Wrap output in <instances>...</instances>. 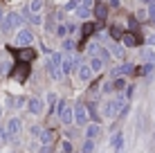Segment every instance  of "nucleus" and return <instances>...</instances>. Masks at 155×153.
<instances>
[{
	"label": "nucleus",
	"mask_w": 155,
	"mask_h": 153,
	"mask_svg": "<svg viewBox=\"0 0 155 153\" xmlns=\"http://www.w3.org/2000/svg\"><path fill=\"white\" fill-rule=\"evenodd\" d=\"M29 20H31V23H34V25H41V23H43L41 14H31V16H29Z\"/></svg>",
	"instance_id": "nucleus-31"
},
{
	"label": "nucleus",
	"mask_w": 155,
	"mask_h": 153,
	"mask_svg": "<svg viewBox=\"0 0 155 153\" xmlns=\"http://www.w3.org/2000/svg\"><path fill=\"white\" fill-rule=\"evenodd\" d=\"M41 133H43L41 126H31V138H41Z\"/></svg>",
	"instance_id": "nucleus-33"
},
{
	"label": "nucleus",
	"mask_w": 155,
	"mask_h": 153,
	"mask_svg": "<svg viewBox=\"0 0 155 153\" xmlns=\"http://www.w3.org/2000/svg\"><path fill=\"white\" fill-rule=\"evenodd\" d=\"M110 5H113V7H119V0H108Z\"/></svg>",
	"instance_id": "nucleus-41"
},
{
	"label": "nucleus",
	"mask_w": 155,
	"mask_h": 153,
	"mask_svg": "<svg viewBox=\"0 0 155 153\" xmlns=\"http://www.w3.org/2000/svg\"><path fill=\"white\" fill-rule=\"evenodd\" d=\"M106 14H108V5L106 2H97L94 5V18L97 20H106Z\"/></svg>",
	"instance_id": "nucleus-16"
},
{
	"label": "nucleus",
	"mask_w": 155,
	"mask_h": 153,
	"mask_svg": "<svg viewBox=\"0 0 155 153\" xmlns=\"http://www.w3.org/2000/svg\"><path fill=\"white\" fill-rule=\"evenodd\" d=\"M20 126H23V122H20L18 117H12V119L7 122V133H9V140L16 138V135L20 133Z\"/></svg>",
	"instance_id": "nucleus-9"
},
{
	"label": "nucleus",
	"mask_w": 155,
	"mask_h": 153,
	"mask_svg": "<svg viewBox=\"0 0 155 153\" xmlns=\"http://www.w3.org/2000/svg\"><path fill=\"white\" fill-rule=\"evenodd\" d=\"M61 149H63V153H72V142H63V144H61Z\"/></svg>",
	"instance_id": "nucleus-32"
},
{
	"label": "nucleus",
	"mask_w": 155,
	"mask_h": 153,
	"mask_svg": "<svg viewBox=\"0 0 155 153\" xmlns=\"http://www.w3.org/2000/svg\"><path fill=\"white\" fill-rule=\"evenodd\" d=\"M99 133H101L99 124H90L88 128H85V140H97V138H99Z\"/></svg>",
	"instance_id": "nucleus-17"
},
{
	"label": "nucleus",
	"mask_w": 155,
	"mask_h": 153,
	"mask_svg": "<svg viewBox=\"0 0 155 153\" xmlns=\"http://www.w3.org/2000/svg\"><path fill=\"white\" fill-rule=\"evenodd\" d=\"M45 29H47V32H54V29H56V23H54V20L50 18V23L45 25Z\"/></svg>",
	"instance_id": "nucleus-35"
},
{
	"label": "nucleus",
	"mask_w": 155,
	"mask_h": 153,
	"mask_svg": "<svg viewBox=\"0 0 155 153\" xmlns=\"http://www.w3.org/2000/svg\"><path fill=\"white\" fill-rule=\"evenodd\" d=\"M135 72H137V75H151V72H153V63H144V65H140Z\"/></svg>",
	"instance_id": "nucleus-21"
},
{
	"label": "nucleus",
	"mask_w": 155,
	"mask_h": 153,
	"mask_svg": "<svg viewBox=\"0 0 155 153\" xmlns=\"http://www.w3.org/2000/svg\"><path fill=\"white\" fill-rule=\"evenodd\" d=\"M58 117H61V122L65 126H70L74 122V108L68 101H61V104H58Z\"/></svg>",
	"instance_id": "nucleus-3"
},
{
	"label": "nucleus",
	"mask_w": 155,
	"mask_h": 153,
	"mask_svg": "<svg viewBox=\"0 0 155 153\" xmlns=\"http://www.w3.org/2000/svg\"><path fill=\"white\" fill-rule=\"evenodd\" d=\"M9 140V133H7V126H2L0 124V144H2V142H7Z\"/></svg>",
	"instance_id": "nucleus-26"
},
{
	"label": "nucleus",
	"mask_w": 155,
	"mask_h": 153,
	"mask_svg": "<svg viewBox=\"0 0 155 153\" xmlns=\"http://www.w3.org/2000/svg\"><path fill=\"white\" fill-rule=\"evenodd\" d=\"M119 113H126V99L121 97H115V99H108L104 104V117L106 119H115Z\"/></svg>",
	"instance_id": "nucleus-1"
},
{
	"label": "nucleus",
	"mask_w": 155,
	"mask_h": 153,
	"mask_svg": "<svg viewBox=\"0 0 155 153\" xmlns=\"http://www.w3.org/2000/svg\"><path fill=\"white\" fill-rule=\"evenodd\" d=\"M92 32H94V25H83V34L85 36H90Z\"/></svg>",
	"instance_id": "nucleus-34"
},
{
	"label": "nucleus",
	"mask_w": 155,
	"mask_h": 153,
	"mask_svg": "<svg viewBox=\"0 0 155 153\" xmlns=\"http://www.w3.org/2000/svg\"><path fill=\"white\" fill-rule=\"evenodd\" d=\"M130 72H135V68H133L130 63H121L119 68H115V70H113V77L119 79V77H124V75H130Z\"/></svg>",
	"instance_id": "nucleus-14"
},
{
	"label": "nucleus",
	"mask_w": 155,
	"mask_h": 153,
	"mask_svg": "<svg viewBox=\"0 0 155 153\" xmlns=\"http://www.w3.org/2000/svg\"><path fill=\"white\" fill-rule=\"evenodd\" d=\"M110 34H113V38H115V41H119L121 36H124V32H121L119 27H113V29H110Z\"/></svg>",
	"instance_id": "nucleus-29"
},
{
	"label": "nucleus",
	"mask_w": 155,
	"mask_h": 153,
	"mask_svg": "<svg viewBox=\"0 0 155 153\" xmlns=\"http://www.w3.org/2000/svg\"><path fill=\"white\" fill-rule=\"evenodd\" d=\"M63 50H65V52H72V50H74V41H72V38H65V41H63Z\"/></svg>",
	"instance_id": "nucleus-28"
},
{
	"label": "nucleus",
	"mask_w": 155,
	"mask_h": 153,
	"mask_svg": "<svg viewBox=\"0 0 155 153\" xmlns=\"http://www.w3.org/2000/svg\"><path fill=\"white\" fill-rule=\"evenodd\" d=\"M61 63H63V54H61V52H54V54L47 59V72H50L52 79H61L63 77Z\"/></svg>",
	"instance_id": "nucleus-2"
},
{
	"label": "nucleus",
	"mask_w": 155,
	"mask_h": 153,
	"mask_svg": "<svg viewBox=\"0 0 155 153\" xmlns=\"http://www.w3.org/2000/svg\"><path fill=\"white\" fill-rule=\"evenodd\" d=\"M124 86H126L124 79H117V81L113 83V90H124Z\"/></svg>",
	"instance_id": "nucleus-30"
},
{
	"label": "nucleus",
	"mask_w": 155,
	"mask_h": 153,
	"mask_svg": "<svg viewBox=\"0 0 155 153\" xmlns=\"http://www.w3.org/2000/svg\"><path fill=\"white\" fill-rule=\"evenodd\" d=\"M52 140H54V131L43 128V133H41V144H43V146H50V144H52Z\"/></svg>",
	"instance_id": "nucleus-18"
},
{
	"label": "nucleus",
	"mask_w": 155,
	"mask_h": 153,
	"mask_svg": "<svg viewBox=\"0 0 155 153\" xmlns=\"http://www.w3.org/2000/svg\"><path fill=\"white\" fill-rule=\"evenodd\" d=\"M94 77L92 68H90V63H81V68H79V79L81 81H90V79Z\"/></svg>",
	"instance_id": "nucleus-13"
},
{
	"label": "nucleus",
	"mask_w": 155,
	"mask_h": 153,
	"mask_svg": "<svg viewBox=\"0 0 155 153\" xmlns=\"http://www.w3.org/2000/svg\"><path fill=\"white\" fill-rule=\"evenodd\" d=\"M23 101H25V99H23V97H18V99L14 101V106H16V108H18V106H23Z\"/></svg>",
	"instance_id": "nucleus-39"
},
{
	"label": "nucleus",
	"mask_w": 155,
	"mask_h": 153,
	"mask_svg": "<svg viewBox=\"0 0 155 153\" xmlns=\"http://www.w3.org/2000/svg\"><path fill=\"white\" fill-rule=\"evenodd\" d=\"M110 144H113V149H115V151H119L121 146H124V133H115V135H113V140H110Z\"/></svg>",
	"instance_id": "nucleus-19"
},
{
	"label": "nucleus",
	"mask_w": 155,
	"mask_h": 153,
	"mask_svg": "<svg viewBox=\"0 0 155 153\" xmlns=\"http://www.w3.org/2000/svg\"><path fill=\"white\" fill-rule=\"evenodd\" d=\"M7 70H9V63H5V61H2V63H0V75H5Z\"/></svg>",
	"instance_id": "nucleus-37"
},
{
	"label": "nucleus",
	"mask_w": 155,
	"mask_h": 153,
	"mask_svg": "<svg viewBox=\"0 0 155 153\" xmlns=\"http://www.w3.org/2000/svg\"><path fill=\"white\" fill-rule=\"evenodd\" d=\"M16 56H18V61L29 63L31 59H36V50L34 47H20V50H16Z\"/></svg>",
	"instance_id": "nucleus-8"
},
{
	"label": "nucleus",
	"mask_w": 155,
	"mask_h": 153,
	"mask_svg": "<svg viewBox=\"0 0 155 153\" xmlns=\"http://www.w3.org/2000/svg\"><path fill=\"white\" fill-rule=\"evenodd\" d=\"M47 106H50V110L54 113V108H56V95H54V92L47 95Z\"/></svg>",
	"instance_id": "nucleus-24"
},
{
	"label": "nucleus",
	"mask_w": 155,
	"mask_h": 153,
	"mask_svg": "<svg viewBox=\"0 0 155 153\" xmlns=\"http://www.w3.org/2000/svg\"><path fill=\"white\" fill-rule=\"evenodd\" d=\"M77 68H81V59H79V56H63V63H61L63 75H70Z\"/></svg>",
	"instance_id": "nucleus-5"
},
{
	"label": "nucleus",
	"mask_w": 155,
	"mask_h": 153,
	"mask_svg": "<svg viewBox=\"0 0 155 153\" xmlns=\"http://www.w3.org/2000/svg\"><path fill=\"white\" fill-rule=\"evenodd\" d=\"M65 27H68V32H70V34H72V32H74V29H77V25H74V23H68V25H65Z\"/></svg>",
	"instance_id": "nucleus-38"
},
{
	"label": "nucleus",
	"mask_w": 155,
	"mask_h": 153,
	"mask_svg": "<svg viewBox=\"0 0 155 153\" xmlns=\"http://www.w3.org/2000/svg\"><path fill=\"white\" fill-rule=\"evenodd\" d=\"M144 2H148V5H155V0H144Z\"/></svg>",
	"instance_id": "nucleus-42"
},
{
	"label": "nucleus",
	"mask_w": 155,
	"mask_h": 153,
	"mask_svg": "<svg viewBox=\"0 0 155 153\" xmlns=\"http://www.w3.org/2000/svg\"><path fill=\"white\" fill-rule=\"evenodd\" d=\"M106 50H108L110 54L115 56V59H124V47H121V45H117V43H110V41H108V43H106Z\"/></svg>",
	"instance_id": "nucleus-15"
},
{
	"label": "nucleus",
	"mask_w": 155,
	"mask_h": 153,
	"mask_svg": "<svg viewBox=\"0 0 155 153\" xmlns=\"http://www.w3.org/2000/svg\"><path fill=\"white\" fill-rule=\"evenodd\" d=\"M56 34H58V36H65V34H68V27H65V25H61V27H56Z\"/></svg>",
	"instance_id": "nucleus-36"
},
{
	"label": "nucleus",
	"mask_w": 155,
	"mask_h": 153,
	"mask_svg": "<svg viewBox=\"0 0 155 153\" xmlns=\"http://www.w3.org/2000/svg\"><path fill=\"white\" fill-rule=\"evenodd\" d=\"M0 23H2V9H0Z\"/></svg>",
	"instance_id": "nucleus-43"
},
{
	"label": "nucleus",
	"mask_w": 155,
	"mask_h": 153,
	"mask_svg": "<svg viewBox=\"0 0 155 153\" xmlns=\"http://www.w3.org/2000/svg\"><path fill=\"white\" fill-rule=\"evenodd\" d=\"M74 124H79V126L88 124V108H85L83 104H77V106H74Z\"/></svg>",
	"instance_id": "nucleus-7"
},
{
	"label": "nucleus",
	"mask_w": 155,
	"mask_h": 153,
	"mask_svg": "<svg viewBox=\"0 0 155 153\" xmlns=\"http://www.w3.org/2000/svg\"><path fill=\"white\" fill-rule=\"evenodd\" d=\"M148 43H151V45H155V34H151V36H148Z\"/></svg>",
	"instance_id": "nucleus-40"
},
{
	"label": "nucleus",
	"mask_w": 155,
	"mask_h": 153,
	"mask_svg": "<svg viewBox=\"0 0 155 153\" xmlns=\"http://www.w3.org/2000/svg\"><path fill=\"white\" fill-rule=\"evenodd\" d=\"M83 153H94V140H85L83 142Z\"/></svg>",
	"instance_id": "nucleus-23"
},
{
	"label": "nucleus",
	"mask_w": 155,
	"mask_h": 153,
	"mask_svg": "<svg viewBox=\"0 0 155 153\" xmlns=\"http://www.w3.org/2000/svg\"><path fill=\"white\" fill-rule=\"evenodd\" d=\"M0 117H2V108H0Z\"/></svg>",
	"instance_id": "nucleus-44"
},
{
	"label": "nucleus",
	"mask_w": 155,
	"mask_h": 153,
	"mask_svg": "<svg viewBox=\"0 0 155 153\" xmlns=\"http://www.w3.org/2000/svg\"><path fill=\"white\" fill-rule=\"evenodd\" d=\"M88 54H90V56H97V54H99V45H97V43H90V45H88Z\"/></svg>",
	"instance_id": "nucleus-27"
},
{
	"label": "nucleus",
	"mask_w": 155,
	"mask_h": 153,
	"mask_svg": "<svg viewBox=\"0 0 155 153\" xmlns=\"http://www.w3.org/2000/svg\"><path fill=\"white\" fill-rule=\"evenodd\" d=\"M121 41H124V45H128V47H137V45L142 43V38L135 34V32H124Z\"/></svg>",
	"instance_id": "nucleus-11"
},
{
	"label": "nucleus",
	"mask_w": 155,
	"mask_h": 153,
	"mask_svg": "<svg viewBox=\"0 0 155 153\" xmlns=\"http://www.w3.org/2000/svg\"><path fill=\"white\" fill-rule=\"evenodd\" d=\"M27 75H29V63H23V61H20L18 65L14 68V77L18 79V81H25Z\"/></svg>",
	"instance_id": "nucleus-10"
},
{
	"label": "nucleus",
	"mask_w": 155,
	"mask_h": 153,
	"mask_svg": "<svg viewBox=\"0 0 155 153\" xmlns=\"http://www.w3.org/2000/svg\"><path fill=\"white\" fill-rule=\"evenodd\" d=\"M20 25H23V18H20V14H9L7 18L2 20V23H0V29L2 32H12L14 27H20Z\"/></svg>",
	"instance_id": "nucleus-4"
},
{
	"label": "nucleus",
	"mask_w": 155,
	"mask_h": 153,
	"mask_svg": "<svg viewBox=\"0 0 155 153\" xmlns=\"http://www.w3.org/2000/svg\"><path fill=\"white\" fill-rule=\"evenodd\" d=\"M90 68H92V72H101L104 70V61L99 56H90Z\"/></svg>",
	"instance_id": "nucleus-20"
},
{
	"label": "nucleus",
	"mask_w": 155,
	"mask_h": 153,
	"mask_svg": "<svg viewBox=\"0 0 155 153\" xmlns=\"http://www.w3.org/2000/svg\"><path fill=\"white\" fill-rule=\"evenodd\" d=\"M27 110H29L31 115H41L43 113V101H41L38 97H31L29 101H27Z\"/></svg>",
	"instance_id": "nucleus-12"
},
{
	"label": "nucleus",
	"mask_w": 155,
	"mask_h": 153,
	"mask_svg": "<svg viewBox=\"0 0 155 153\" xmlns=\"http://www.w3.org/2000/svg\"><path fill=\"white\" fill-rule=\"evenodd\" d=\"M41 7H43V0H31V2H29V9H31L34 14H38Z\"/></svg>",
	"instance_id": "nucleus-25"
},
{
	"label": "nucleus",
	"mask_w": 155,
	"mask_h": 153,
	"mask_svg": "<svg viewBox=\"0 0 155 153\" xmlns=\"http://www.w3.org/2000/svg\"><path fill=\"white\" fill-rule=\"evenodd\" d=\"M142 61H146V63H155V54H153V50H142Z\"/></svg>",
	"instance_id": "nucleus-22"
},
{
	"label": "nucleus",
	"mask_w": 155,
	"mask_h": 153,
	"mask_svg": "<svg viewBox=\"0 0 155 153\" xmlns=\"http://www.w3.org/2000/svg\"><path fill=\"white\" fill-rule=\"evenodd\" d=\"M31 43H34V34H31L29 29H20L18 34H16V45H20V47H29Z\"/></svg>",
	"instance_id": "nucleus-6"
}]
</instances>
